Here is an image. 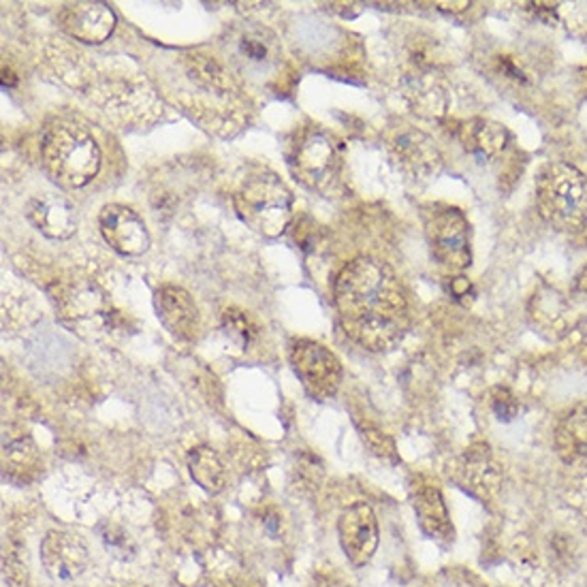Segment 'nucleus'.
<instances>
[{
	"label": "nucleus",
	"instance_id": "nucleus-19",
	"mask_svg": "<svg viewBox=\"0 0 587 587\" xmlns=\"http://www.w3.org/2000/svg\"><path fill=\"white\" fill-rule=\"evenodd\" d=\"M411 498L421 532L434 541H450L453 525L443 491L436 485L418 479L411 485Z\"/></svg>",
	"mask_w": 587,
	"mask_h": 587
},
{
	"label": "nucleus",
	"instance_id": "nucleus-21",
	"mask_svg": "<svg viewBox=\"0 0 587 587\" xmlns=\"http://www.w3.org/2000/svg\"><path fill=\"white\" fill-rule=\"evenodd\" d=\"M555 449L568 466H587V402L573 406L555 425Z\"/></svg>",
	"mask_w": 587,
	"mask_h": 587
},
{
	"label": "nucleus",
	"instance_id": "nucleus-11",
	"mask_svg": "<svg viewBox=\"0 0 587 587\" xmlns=\"http://www.w3.org/2000/svg\"><path fill=\"white\" fill-rule=\"evenodd\" d=\"M338 539L348 562L357 568L372 562L379 550V519L368 502H355L338 519Z\"/></svg>",
	"mask_w": 587,
	"mask_h": 587
},
{
	"label": "nucleus",
	"instance_id": "nucleus-2",
	"mask_svg": "<svg viewBox=\"0 0 587 587\" xmlns=\"http://www.w3.org/2000/svg\"><path fill=\"white\" fill-rule=\"evenodd\" d=\"M165 79L173 99L209 131L233 135L242 129L246 120L242 88L218 58L202 50L177 52L172 75Z\"/></svg>",
	"mask_w": 587,
	"mask_h": 587
},
{
	"label": "nucleus",
	"instance_id": "nucleus-5",
	"mask_svg": "<svg viewBox=\"0 0 587 587\" xmlns=\"http://www.w3.org/2000/svg\"><path fill=\"white\" fill-rule=\"evenodd\" d=\"M536 206L557 231H579L587 222V182L566 163L543 167L536 180Z\"/></svg>",
	"mask_w": 587,
	"mask_h": 587
},
{
	"label": "nucleus",
	"instance_id": "nucleus-22",
	"mask_svg": "<svg viewBox=\"0 0 587 587\" xmlns=\"http://www.w3.org/2000/svg\"><path fill=\"white\" fill-rule=\"evenodd\" d=\"M502 481L500 466L491 459L487 447H472L466 453L461 464V483L470 489L475 496L487 498L491 496Z\"/></svg>",
	"mask_w": 587,
	"mask_h": 587
},
{
	"label": "nucleus",
	"instance_id": "nucleus-12",
	"mask_svg": "<svg viewBox=\"0 0 587 587\" xmlns=\"http://www.w3.org/2000/svg\"><path fill=\"white\" fill-rule=\"evenodd\" d=\"M39 555L45 573L56 581L81 577L90 564V552L84 539L67 530H50L41 541Z\"/></svg>",
	"mask_w": 587,
	"mask_h": 587
},
{
	"label": "nucleus",
	"instance_id": "nucleus-14",
	"mask_svg": "<svg viewBox=\"0 0 587 587\" xmlns=\"http://www.w3.org/2000/svg\"><path fill=\"white\" fill-rule=\"evenodd\" d=\"M105 242L124 257H139L150 248V233L138 211L127 206H105L99 214Z\"/></svg>",
	"mask_w": 587,
	"mask_h": 587
},
{
	"label": "nucleus",
	"instance_id": "nucleus-20",
	"mask_svg": "<svg viewBox=\"0 0 587 587\" xmlns=\"http://www.w3.org/2000/svg\"><path fill=\"white\" fill-rule=\"evenodd\" d=\"M457 139L461 148L475 156L479 163H491L500 159L509 145V131L500 122L487 118H472L461 122L457 129Z\"/></svg>",
	"mask_w": 587,
	"mask_h": 587
},
{
	"label": "nucleus",
	"instance_id": "nucleus-23",
	"mask_svg": "<svg viewBox=\"0 0 587 587\" xmlns=\"http://www.w3.org/2000/svg\"><path fill=\"white\" fill-rule=\"evenodd\" d=\"M4 477L15 483H31L39 477L41 455L31 438H15L4 445L2 450Z\"/></svg>",
	"mask_w": 587,
	"mask_h": 587
},
{
	"label": "nucleus",
	"instance_id": "nucleus-24",
	"mask_svg": "<svg viewBox=\"0 0 587 587\" xmlns=\"http://www.w3.org/2000/svg\"><path fill=\"white\" fill-rule=\"evenodd\" d=\"M186 464H188V472L193 481L199 485L206 493L218 496L220 491H225L229 475L216 450L209 447H195L188 453Z\"/></svg>",
	"mask_w": 587,
	"mask_h": 587
},
{
	"label": "nucleus",
	"instance_id": "nucleus-29",
	"mask_svg": "<svg viewBox=\"0 0 587 587\" xmlns=\"http://www.w3.org/2000/svg\"><path fill=\"white\" fill-rule=\"evenodd\" d=\"M449 293L455 300H457V302H466L468 297L475 295L472 284L468 282V278L464 276L450 278Z\"/></svg>",
	"mask_w": 587,
	"mask_h": 587
},
{
	"label": "nucleus",
	"instance_id": "nucleus-7",
	"mask_svg": "<svg viewBox=\"0 0 587 587\" xmlns=\"http://www.w3.org/2000/svg\"><path fill=\"white\" fill-rule=\"evenodd\" d=\"M286 163L304 186L325 193L343 170V145L320 127H302L286 143Z\"/></svg>",
	"mask_w": 587,
	"mask_h": 587
},
{
	"label": "nucleus",
	"instance_id": "nucleus-30",
	"mask_svg": "<svg viewBox=\"0 0 587 587\" xmlns=\"http://www.w3.org/2000/svg\"><path fill=\"white\" fill-rule=\"evenodd\" d=\"M573 289H575V293H577L584 302H587V265H584L581 272L575 276Z\"/></svg>",
	"mask_w": 587,
	"mask_h": 587
},
{
	"label": "nucleus",
	"instance_id": "nucleus-3",
	"mask_svg": "<svg viewBox=\"0 0 587 587\" xmlns=\"http://www.w3.org/2000/svg\"><path fill=\"white\" fill-rule=\"evenodd\" d=\"M69 54L75 61H69L67 67L75 73L63 77L101 107L109 118L122 124H145L159 116V99L133 65L113 56H95L79 50Z\"/></svg>",
	"mask_w": 587,
	"mask_h": 587
},
{
	"label": "nucleus",
	"instance_id": "nucleus-15",
	"mask_svg": "<svg viewBox=\"0 0 587 587\" xmlns=\"http://www.w3.org/2000/svg\"><path fill=\"white\" fill-rule=\"evenodd\" d=\"M391 156L400 172L413 180H432L443 167L441 150L421 131L400 133L391 143Z\"/></svg>",
	"mask_w": 587,
	"mask_h": 587
},
{
	"label": "nucleus",
	"instance_id": "nucleus-26",
	"mask_svg": "<svg viewBox=\"0 0 587 587\" xmlns=\"http://www.w3.org/2000/svg\"><path fill=\"white\" fill-rule=\"evenodd\" d=\"M222 329H225V334L231 340H236L242 348L250 345L252 338H254V334H257V329H254L252 320L248 318V314L242 311H236V308L225 312V316H222Z\"/></svg>",
	"mask_w": 587,
	"mask_h": 587
},
{
	"label": "nucleus",
	"instance_id": "nucleus-27",
	"mask_svg": "<svg viewBox=\"0 0 587 587\" xmlns=\"http://www.w3.org/2000/svg\"><path fill=\"white\" fill-rule=\"evenodd\" d=\"M359 432H361V441L366 443V447L372 450L377 457L384 459V461H393V464L398 461V450L387 434H382L370 423H366V425L359 423Z\"/></svg>",
	"mask_w": 587,
	"mask_h": 587
},
{
	"label": "nucleus",
	"instance_id": "nucleus-18",
	"mask_svg": "<svg viewBox=\"0 0 587 587\" xmlns=\"http://www.w3.org/2000/svg\"><path fill=\"white\" fill-rule=\"evenodd\" d=\"M58 312L65 318V323H69L73 327L79 325H99L109 320V304L105 300L104 293L99 286L95 284H70L65 286L58 297Z\"/></svg>",
	"mask_w": 587,
	"mask_h": 587
},
{
	"label": "nucleus",
	"instance_id": "nucleus-9",
	"mask_svg": "<svg viewBox=\"0 0 587 587\" xmlns=\"http://www.w3.org/2000/svg\"><path fill=\"white\" fill-rule=\"evenodd\" d=\"M423 227L432 257L450 272H461L470 265V227L464 214L450 206L430 204L423 208Z\"/></svg>",
	"mask_w": 587,
	"mask_h": 587
},
{
	"label": "nucleus",
	"instance_id": "nucleus-10",
	"mask_svg": "<svg viewBox=\"0 0 587 587\" xmlns=\"http://www.w3.org/2000/svg\"><path fill=\"white\" fill-rule=\"evenodd\" d=\"M289 359L311 398L325 402L338 393L343 384V363L331 350L312 340H295Z\"/></svg>",
	"mask_w": 587,
	"mask_h": 587
},
{
	"label": "nucleus",
	"instance_id": "nucleus-17",
	"mask_svg": "<svg viewBox=\"0 0 587 587\" xmlns=\"http://www.w3.org/2000/svg\"><path fill=\"white\" fill-rule=\"evenodd\" d=\"M26 218L50 240H69L77 231V214L67 199L54 193L36 195L26 204Z\"/></svg>",
	"mask_w": 587,
	"mask_h": 587
},
{
	"label": "nucleus",
	"instance_id": "nucleus-6",
	"mask_svg": "<svg viewBox=\"0 0 587 587\" xmlns=\"http://www.w3.org/2000/svg\"><path fill=\"white\" fill-rule=\"evenodd\" d=\"M225 50L229 56V69L259 86H280L286 73L282 45L278 36L259 24H242L233 29Z\"/></svg>",
	"mask_w": 587,
	"mask_h": 587
},
{
	"label": "nucleus",
	"instance_id": "nucleus-4",
	"mask_svg": "<svg viewBox=\"0 0 587 587\" xmlns=\"http://www.w3.org/2000/svg\"><path fill=\"white\" fill-rule=\"evenodd\" d=\"M41 161L61 186L84 188L101 170V150L84 127L58 120L43 133Z\"/></svg>",
	"mask_w": 587,
	"mask_h": 587
},
{
	"label": "nucleus",
	"instance_id": "nucleus-25",
	"mask_svg": "<svg viewBox=\"0 0 587 587\" xmlns=\"http://www.w3.org/2000/svg\"><path fill=\"white\" fill-rule=\"evenodd\" d=\"M97 534H99L105 550L111 553L113 557L129 562L138 555V545H135L133 536L122 525H118L113 521H101L97 525Z\"/></svg>",
	"mask_w": 587,
	"mask_h": 587
},
{
	"label": "nucleus",
	"instance_id": "nucleus-28",
	"mask_svg": "<svg viewBox=\"0 0 587 587\" xmlns=\"http://www.w3.org/2000/svg\"><path fill=\"white\" fill-rule=\"evenodd\" d=\"M491 411L498 421H504V423H511L513 418H518L519 411H521V404H519L515 393L507 387H496L491 391Z\"/></svg>",
	"mask_w": 587,
	"mask_h": 587
},
{
	"label": "nucleus",
	"instance_id": "nucleus-13",
	"mask_svg": "<svg viewBox=\"0 0 587 587\" xmlns=\"http://www.w3.org/2000/svg\"><path fill=\"white\" fill-rule=\"evenodd\" d=\"M61 29L75 41L101 45L116 29V15L105 2H69L58 13Z\"/></svg>",
	"mask_w": 587,
	"mask_h": 587
},
{
	"label": "nucleus",
	"instance_id": "nucleus-8",
	"mask_svg": "<svg viewBox=\"0 0 587 587\" xmlns=\"http://www.w3.org/2000/svg\"><path fill=\"white\" fill-rule=\"evenodd\" d=\"M236 209L252 231L278 238L291 222L293 195L274 173H257L240 186Z\"/></svg>",
	"mask_w": 587,
	"mask_h": 587
},
{
	"label": "nucleus",
	"instance_id": "nucleus-16",
	"mask_svg": "<svg viewBox=\"0 0 587 587\" xmlns=\"http://www.w3.org/2000/svg\"><path fill=\"white\" fill-rule=\"evenodd\" d=\"M154 308L161 323L177 340H193L199 334V311L193 297L175 284H165L154 293Z\"/></svg>",
	"mask_w": 587,
	"mask_h": 587
},
{
	"label": "nucleus",
	"instance_id": "nucleus-1",
	"mask_svg": "<svg viewBox=\"0 0 587 587\" xmlns=\"http://www.w3.org/2000/svg\"><path fill=\"white\" fill-rule=\"evenodd\" d=\"M336 308L355 345L382 352L409 329V302L389 265L370 257L350 261L336 280Z\"/></svg>",
	"mask_w": 587,
	"mask_h": 587
},
{
	"label": "nucleus",
	"instance_id": "nucleus-31",
	"mask_svg": "<svg viewBox=\"0 0 587 587\" xmlns=\"http://www.w3.org/2000/svg\"><path fill=\"white\" fill-rule=\"evenodd\" d=\"M124 587H141V586H124Z\"/></svg>",
	"mask_w": 587,
	"mask_h": 587
}]
</instances>
